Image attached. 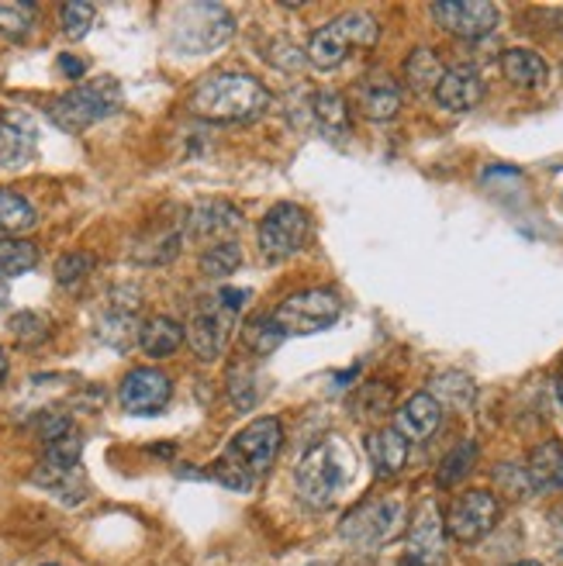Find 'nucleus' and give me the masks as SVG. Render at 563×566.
Instances as JSON below:
<instances>
[{"label": "nucleus", "mask_w": 563, "mask_h": 566, "mask_svg": "<svg viewBox=\"0 0 563 566\" xmlns=\"http://www.w3.org/2000/svg\"><path fill=\"white\" fill-rule=\"evenodd\" d=\"M273 107V94L249 73H215L205 76L190 94V111L205 122L246 125L263 118Z\"/></svg>", "instance_id": "nucleus-1"}, {"label": "nucleus", "mask_w": 563, "mask_h": 566, "mask_svg": "<svg viewBox=\"0 0 563 566\" xmlns=\"http://www.w3.org/2000/svg\"><path fill=\"white\" fill-rule=\"evenodd\" d=\"M39 439H42V467L35 480L63 501L83 497V470H80V432L66 415H45L39 421Z\"/></svg>", "instance_id": "nucleus-2"}, {"label": "nucleus", "mask_w": 563, "mask_h": 566, "mask_svg": "<svg viewBox=\"0 0 563 566\" xmlns=\"http://www.w3.org/2000/svg\"><path fill=\"white\" fill-rule=\"evenodd\" d=\"M350 480H353V452L340 436H329V439L315 442L294 470L298 497L307 507H315V512H322V507H329L335 497H340V491L350 484Z\"/></svg>", "instance_id": "nucleus-3"}, {"label": "nucleus", "mask_w": 563, "mask_h": 566, "mask_svg": "<svg viewBox=\"0 0 563 566\" xmlns=\"http://www.w3.org/2000/svg\"><path fill=\"white\" fill-rule=\"evenodd\" d=\"M246 301H249V291L225 287L215 297H205V304L194 311V318L187 325V343H190L197 359L211 363L225 353Z\"/></svg>", "instance_id": "nucleus-4"}, {"label": "nucleus", "mask_w": 563, "mask_h": 566, "mask_svg": "<svg viewBox=\"0 0 563 566\" xmlns=\"http://www.w3.org/2000/svg\"><path fill=\"white\" fill-rule=\"evenodd\" d=\"M405 518H408V512H405L402 497H390V494L367 497L340 522V535L353 549L371 553V549H380L398 539L405 532Z\"/></svg>", "instance_id": "nucleus-5"}, {"label": "nucleus", "mask_w": 563, "mask_h": 566, "mask_svg": "<svg viewBox=\"0 0 563 566\" xmlns=\"http://www.w3.org/2000/svg\"><path fill=\"white\" fill-rule=\"evenodd\" d=\"M122 104L118 83L104 76L97 83H80V87L66 91L63 97H55L49 104V122L63 132H87L91 125L104 122L107 115H115Z\"/></svg>", "instance_id": "nucleus-6"}, {"label": "nucleus", "mask_w": 563, "mask_h": 566, "mask_svg": "<svg viewBox=\"0 0 563 566\" xmlns=\"http://www.w3.org/2000/svg\"><path fill=\"white\" fill-rule=\"evenodd\" d=\"M380 39V28L371 14H343L329 24H322L319 32L307 42V63L315 70H335L346 63V55L359 45H374Z\"/></svg>", "instance_id": "nucleus-7"}, {"label": "nucleus", "mask_w": 563, "mask_h": 566, "mask_svg": "<svg viewBox=\"0 0 563 566\" xmlns=\"http://www.w3.org/2000/svg\"><path fill=\"white\" fill-rule=\"evenodd\" d=\"M232 14L221 4H184L170 28V45L184 55H205L232 39Z\"/></svg>", "instance_id": "nucleus-8"}, {"label": "nucleus", "mask_w": 563, "mask_h": 566, "mask_svg": "<svg viewBox=\"0 0 563 566\" xmlns=\"http://www.w3.org/2000/svg\"><path fill=\"white\" fill-rule=\"evenodd\" d=\"M280 446H284V424H280V418H273V415H263V418H252L246 429L229 442L225 460L236 463L252 480H260L270 473Z\"/></svg>", "instance_id": "nucleus-9"}, {"label": "nucleus", "mask_w": 563, "mask_h": 566, "mask_svg": "<svg viewBox=\"0 0 563 566\" xmlns=\"http://www.w3.org/2000/svg\"><path fill=\"white\" fill-rule=\"evenodd\" d=\"M340 315H343V301L332 291L312 287V291H301V294H291L288 301H280V307L270 318L284 335H315L340 322Z\"/></svg>", "instance_id": "nucleus-10"}, {"label": "nucleus", "mask_w": 563, "mask_h": 566, "mask_svg": "<svg viewBox=\"0 0 563 566\" xmlns=\"http://www.w3.org/2000/svg\"><path fill=\"white\" fill-rule=\"evenodd\" d=\"M307 232H312V221H307L304 208H298L291 201L273 205L267 211V218L260 221V252L267 260H288L304 249Z\"/></svg>", "instance_id": "nucleus-11"}, {"label": "nucleus", "mask_w": 563, "mask_h": 566, "mask_svg": "<svg viewBox=\"0 0 563 566\" xmlns=\"http://www.w3.org/2000/svg\"><path fill=\"white\" fill-rule=\"evenodd\" d=\"M498 515H501V504L491 491H463L453 507H449L446 515V532L453 535L457 543L470 546L477 539H484V535L498 525Z\"/></svg>", "instance_id": "nucleus-12"}, {"label": "nucleus", "mask_w": 563, "mask_h": 566, "mask_svg": "<svg viewBox=\"0 0 563 566\" xmlns=\"http://www.w3.org/2000/svg\"><path fill=\"white\" fill-rule=\"evenodd\" d=\"M174 398V384L156 366H135L118 387V401L128 415H159Z\"/></svg>", "instance_id": "nucleus-13"}, {"label": "nucleus", "mask_w": 563, "mask_h": 566, "mask_svg": "<svg viewBox=\"0 0 563 566\" xmlns=\"http://www.w3.org/2000/svg\"><path fill=\"white\" fill-rule=\"evenodd\" d=\"M432 18L457 39H484L498 28V8L488 0H442L432 4Z\"/></svg>", "instance_id": "nucleus-14"}, {"label": "nucleus", "mask_w": 563, "mask_h": 566, "mask_svg": "<svg viewBox=\"0 0 563 566\" xmlns=\"http://www.w3.org/2000/svg\"><path fill=\"white\" fill-rule=\"evenodd\" d=\"M484 101V80L473 66L460 63V66H449L436 87V104L453 111V115H463V111H473L477 104Z\"/></svg>", "instance_id": "nucleus-15"}, {"label": "nucleus", "mask_w": 563, "mask_h": 566, "mask_svg": "<svg viewBox=\"0 0 563 566\" xmlns=\"http://www.w3.org/2000/svg\"><path fill=\"white\" fill-rule=\"evenodd\" d=\"M353 101L371 122H390L402 111V83L387 73H371L356 83Z\"/></svg>", "instance_id": "nucleus-16"}, {"label": "nucleus", "mask_w": 563, "mask_h": 566, "mask_svg": "<svg viewBox=\"0 0 563 566\" xmlns=\"http://www.w3.org/2000/svg\"><path fill=\"white\" fill-rule=\"evenodd\" d=\"M439 421H442V405L432 398L429 390H421V394H411V398L398 411H394L390 429L402 432L408 442H426V439L436 436Z\"/></svg>", "instance_id": "nucleus-17"}, {"label": "nucleus", "mask_w": 563, "mask_h": 566, "mask_svg": "<svg viewBox=\"0 0 563 566\" xmlns=\"http://www.w3.org/2000/svg\"><path fill=\"white\" fill-rule=\"evenodd\" d=\"M442 559V522L436 504H421L418 518L408 528V553L402 566H436Z\"/></svg>", "instance_id": "nucleus-18"}, {"label": "nucleus", "mask_w": 563, "mask_h": 566, "mask_svg": "<svg viewBox=\"0 0 563 566\" xmlns=\"http://www.w3.org/2000/svg\"><path fill=\"white\" fill-rule=\"evenodd\" d=\"M239 224H242V214L229 201H201L187 214V235L201 239V242H208V239L229 242V235L239 232Z\"/></svg>", "instance_id": "nucleus-19"}, {"label": "nucleus", "mask_w": 563, "mask_h": 566, "mask_svg": "<svg viewBox=\"0 0 563 566\" xmlns=\"http://www.w3.org/2000/svg\"><path fill=\"white\" fill-rule=\"evenodd\" d=\"M525 480L532 494H553L563 491V446L556 439L543 442L529 452L525 460Z\"/></svg>", "instance_id": "nucleus-20"}, {"label": "nucleus", "mask_w": 563, "mask_h": 566, "mask_svg": "<svg viewBox=\"0 0 563 566\" xmlns=\"http://www.w3.org/2000/svg\"><path fill=\"white\" fill-rule=\"evenodd\" d=\"M35 125L24 115H0V169H18L35 156Z\"/></svg>", "instance_id": "nucleus-21"}, {"label": "nucleus", "mask_w": 563, "mask_h": 566, "mask_svg": "<svg viewBox=\"0 0 563 566\" xmlns=\"http://www.w3.org/2000/svg\"><path fill=\"white\" fill-rule=\"evenodd\" d=\"M501 73L504 80L512 83V87L519 91H536L546 83L550 76V66L540 52H532V49H504L501 52Z\"/></svg>", "instance_id": "nucleus-22"}, {"label": "nucleus", "mask_w": 563, "mask_h": 566, "mask_svg": "<svg viewBox=\"0 0 563 566\" xmlns=\"http://www.w3.org/2000/svg\"><path fill=\"white\" fill-rule=\"evenodd\" d=\"M367 452H371V463H374V476L390 480V476H398L408 463V439L394 429H380V432H371Z\"/></svg>", "instance_id": "nucleus-23"}, {"label": "nucleus", "mask_w": 563, "mask_h": 566, "mask_svg": "<svg viewBox=\"0 0 563 566\" xmlns=\"http://www.w3.org/2000/svg\"><path fill=\"white\" fill-rule=\"evenodd\" d=\"M187 338V328L174 318L166 315H156L143 325V332H138V346H143L146 356H156V359H166L174 356Z\"/></svg>", "instance_id": "nucleus-24"}, {"label": "nucleus", "mask_w": 563, "mask_h": 566, "mask_svg": "<svg viewBox=\"0 0 563 566\" xmlns=\"http://www.w3.org/2000/svg\"><path fill=\"white\" fill-rule=\"evenodd\" d=\"M39 224L35 208L24 201L18 190L0 187V239H14L21 232H32Z\"/></svg>", "instance_id": "nucleus-25"}, {"label": "nucleus", "mask_w": 563, "mask_h": 566, "mask_svg": "<svg viewBox=\"0 0 563 566\" xmlns=\"http://www.w3.org/2000/svg\"><path fill=\"white\" fill-rule=\"evenodd\" d=\"M442 73H446V66L439 63V55L432 49H415L405 60V83L418 94H429V91L436 94Z\"/></svg>", "instance_id": "nucleus-26"}, {"label": "nucleus", "mask_w": 563, "mask_h": 566, "mask_svg": "<svg viewBox=\"0 0 563 566\" xmlns=\"http://www.w3.org/2000/svg\"><path fill=\"white\" fill-rule=\"evenodd\" d=\"M138 332H143V325L135 322V307H122V304L111 307L107 315L101 318V325H97V335L104 338V343L122 349V353L135 343Z\"/></svg>", "instance_id": "nucleus-27"}, {"label": "nucleus", "mask_w": 563, "mask_h": 566, "mask_svg": "<svg viewBox=\"0 0 563 566\" xmlns=\"http://www.w3.org/2000/svg\"><path fill=\"white\" fill-rule=\"evenodd\" d=\"M315 122L325 135L332 138H343L350 132V107H346V97L335 94V91H322L315 94Z\"/></svg>", "instance_id": "nucleus-28"}, {"label": "nucleus", "mask_w": 563, "mask_h": 566, "mask_svg": "<svg viewBox=\"0 0 563 566\" xmlns=\"http://www.w3.org/2000/svg\"><path fill=\"white\" fill-rule=\"evenodd\" d=\"M39 266V249L24 239H0V280L21 276Z\"/></svg>", "instance_id": "nucleus-29"}, {"label": "nucleus", "mask_w": 563, "mask_h": 566, "mask_svg": "<svg viewBox=\"0 0 563 566\" xmlns=\"http://www.w3.org/2000/svg\"><path fill=\"white\" fill-rule=\"evenodd\" d=\"M477 463V442L473 439H463L460 446H453L446 452V460L439 463V484L442 488H457L463 476H470Z\"/></svg>", "instance_id": "nucleus-30"}, {"label": "nucleus", "mask_w": 563, "mask_h": 566, "mask_svg": "<svg viewBox=\"0 0 563 566\" xmlns=\"http://www.w3.org/2000/svg\"><path fill=\"white\" fill-rule=\"evenodd\" d=\"M39 18V4L32 0H11V4H0V32L8 39H24L32 32V24Z\"/></svg>", "instance_id": "nucleus-31"}, {"label": "nucleus", "mask_w": 563, "mask_h": 566, "mask_svg": "<svg viewBox=\"0 0 563 566\" xmlns=\"http://www.w3.org/2000/svg\"><path fill=\"white\" fill-rule=\"evenodd\" d=\"M8 328H11V335L18 338L21 346H39L52 335L49 315H39V311H18V315H11Z\"/></svg>", "instance_id": "nucleus-32"}, {"label": "nucleus", "mask_w": 563, "mask_h": 566, "mask_svg": "<svg viewBox=\"0 0 563 566\" xmlns=\"http://www.w3.org/2000/svg\"><path fill=\"white\" fill-rule=\"evenodd\" d=\"M242 338H246V346L252 349V353H257V356H267V353H273L280 343H284V332H280L277 328V322L273 318H252L246 328H242Z\"/></svg>", "instance_id": "nucleus-33"}, {"label": "nucleus", "mask_w": 563, "mask_h": 566, "mask_svg": "<svg viewBox=\"0 0 563 566\" xmlns=\"http://www.w3.org/2000/svg\"><path fill=\"white\" fill-rule=\"evenodd\" d=\"M94 263L97 260L91 256V252H66V256L55 263V283H60V287H66V291L80 287V283L94 273Z\"/></svg>", "instance_id": "nucleus-34"}, {"label": "nucleus", "mask_w": 563, "mask_h": 566, "mask_svg": "<svg viewBox=\"0 0 563 566\" xmlns=\"http://www.w3.org/2000/svg\"><path fill=\"white\" fill-rule=\"evenodd\" d=\"M239 263H242V249L236 242H215L201 256V270L208 276H229L239 270Z\"/></svg>", "instance_id": "nucleus-35"}, {"label": "nucleus", "mask_w": 563, "mask_h": 566, "mask_svg": "<svg viewBox=\"0 0 563 566\" xmlns=\"http://www.w3.org/2000/svg\"><path fill=\"white\" fill-rule=\"evenodd\" d=\"M94 4H83V0H70V4L60 8V24H63V35L80 42L83 35L91 32V24H94Z\"/></svg>", "instance_id": "nucleus-36"}, {"label": "nucleus", "mask_w": 563, "mask_h": 566, "mask_svg": "<svg viewBox=\"0 0 563 566\" xmlns=\"http://www.w3.org/2000/svg\"><path fill=\"white\" fill-rule=\"evenodd\" d=\"M432 387H436V394H432L436 401H439V398H449L453 405H467V401L460 398V390L473 398V384H470L467 377H460V374H442V377H436Z\"/></svg>", "instance_id": "nucleus-37"}, {"label": "nucleus", "mask_w": 563, "mask_h": 566, "mask_svg": "<svg viewBox=\"0 0 563 566\" xmlns=\"http://www.w3.org/2000/svg\"><path fill=\"white\" fill-rule=\"evenodd\" d=\"M60 70H63V73H66L70 80H80L83 73H87V66H83L80 60H73L70 52H66V55H60Z\"/></svg>", "instance_id": "nucleus-38"}, {"label": "nucleus", "mask_w": 563, "mask_h": 566, "mask_svg": "<svg viewBox=\"0 0 563 566\" xmlns=\"http://www.w3.org/2000/svg\"><path fill=\"white\" fill-rule=\"evenodd\" d=\"M550 522H553V535H556V546H560V553H563V504L556 507V512L550 515Z\"/></svg>", "instance_id": "nucleus-39"}, {"label": "nucleus", "mask_w": 563, "mask_h": 566, "mask_svg": "<svg viewBox=\"0 0 563 566\" xmlns=\"http://www.w3.org/2000/svg\"><path fill=\"white\" fill-rule=\"evenodd\" d=\"M4 377H8V356L0 349V384H4Z\"/></svg>", "instance_id": "nucleus-40"}, {"label": "nucleus", "mask_w": 563, "mask_h": 566, "mask_svg": "<svg viewBox=\"0 0 563 566\" xmlns=\"http://www.w3.org/2000/svg\"><path fill=\"white\" fill-rule=\"evenodd\" d=\"M556 401H560V408H563V370H560V377H556Z\"/></svg>", "instance_id": "nucleus-41"}, {"label": "nucleus", "mask_w": 563, "mask_h": 566, "mask_svg": "<svg viewBox=\"0 0 563 566\" xmlns=\"http://www.w3.org/2000/svg\"><path fill=\"white\" fill-rule=\"evenodd\" d=\"M8 301V280H0V304Z\"/></svg>", "instance_id": "nucleus-42"}, {"label": "nucleus", "mask_w": 563, "mask_h": 566, "mask_svg": "<svg viewBox=\"0 0 563 566\" xmlns=\"http://www.w3.org/2000/svg\"><path fill=\"white\" fill-rule=\"evenodd\" d=\"M512 566H543V563H532V559H522V563H512Z\"/></svg>", "instance_id": "nucleus-43"}, {"label": "nucleus", "mask_w": 563, "mask_h": 566, "mask_svg": "<svg viewBox=\"0 0 563 566\" xmlns=\"http://www.w3.org/2000/svg\"><path fill=\"white\" fill-rule=\"evenodd\" d=\"M49 566H55V563H49Z\"/></svg>", "instance_id": "nucleus-44"}]
</instances>
